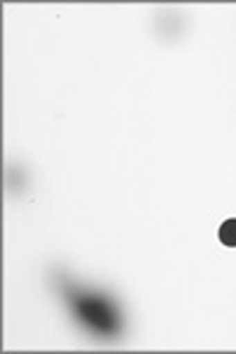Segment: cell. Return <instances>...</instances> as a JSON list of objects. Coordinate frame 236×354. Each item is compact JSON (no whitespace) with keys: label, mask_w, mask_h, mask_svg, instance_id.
<instances>
[{"label":"cell","mask_w":236,"mask_h":354,"mask_svg":"<svg viewBox=\"0 0 236 354\" xmlns=\"http://www.w3.org/2000/svg\"><path fill=\"white\" fill-rule=\"evenodd\" d=\"M78 310H80V314H83L85 322H88L90 326H95L97 330L116 328V317H114V312L109 310L102 300H95V298L80 300Z\"/></svg>","instance_id":"cell-1"},{"label":"cell","mask_w":236,"mask_h":354,"mask_svg":"<svg viewBox=\"0 0 236 354\" xmlns=\"http://www.w3.org/2000/svg\"><path fill=\"white\" fill-rule=\"evenodd\" d=\"M154 28H156L158 41L175 45L180 38L184 36V17L175 10H163V12L156 15V21H154Z\"/></svg>","instance_id":"cell-2"},{"label":"cell","mask_w":236,"mask_h":354,"mask_svg":"<svg viewBox=\"0 0 236 354\" xmlns=\"http://www.w3.org/2000/svg\"><path fill=\"white\" fill-rule=\"evenodd\" d=\"M220 241L224 245H229V248H236V218L227 220L220 227Z\"/></svg>","instance_id":"cell-3"}]
</instances>
